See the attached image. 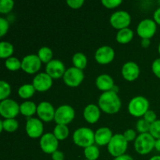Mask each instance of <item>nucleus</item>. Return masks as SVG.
I'll return each instance as SVG.
<instances>
[{
	"mask_svg": "<svg viewBox=\"0 0 160 160\" xmlns=\"http://www.w3.org/2000/svg\"><path fill=\"white\" fill-rule=\"evenodd\" d=\"M122 102L118 94L109 91L103 92L98 98V107L107 114H115L120 111Z\"/></svg>",
	"mask_w": 160,
	"mask_h": 160,
	"instance_id": "f257e3e1",
	"label": "nucleus"
},
{
	"mask_svg": "<svg viewBox=\"0 0 160 160\" xmlns=\"http://www.w3.org/2000/svg\"><path fill=\"white\" fill-rule=\"evenodd\" d=\"M73 141L76 145L85 148L95 143V132L86 127L78 128L73 134Z\"/></svg>",
	"mask_w": 160,
	"mask_h": 160,
	"instance_id": "f03ea898",
	"label": "nucleus"
},
{
	"mask_svg": "<svg viewBox=\"0 0 160 160\" xmlns=\"http://www.w3.org/2000/svg\"><path fill=\"white\" fill-rule=\"evenodd\" d=\"M128 147V142L123 137V134H113L107 145L108 152L114 158L126 154Z\"/></svg>",
	"mask_w": 160,
	"mask_h": 160,
	"instance_id": "7ed1b4c3",
	"label": "nucleus"
},
{
	"mask_svg": "<svg viewBox=\"0 0 160 160\" xmlns=\"http://www.w3.org/2000/svg\"><path fill=\"white\" fill-rule=\"evenodd\" d=\"M155 143L156 139L150 133L140 134L134 141V149L140 155L148 154L155 148Z\"/></svg>",
	"mask_w": 160,
	"mask_h": 160,
	"instance_id": "20e7f679",
	"label": "nucleus"
},
{
	"mask_svg": "<svg viewBox=\"0 0 160 160\" xmlns=\"http://www.w3.org/2000/svg\"><path fill=\"white\" fill-rule=\"evenodd\" d=\"M149 108V102L144 96H136L130 100L128 106V112L135 117H144Z\"/></svg>",
	"mask_w": 160,
	"mask_h": 160,
	"instance_id": "39448f33",
	"label": "nucleus"
},
{
	"mask_svg": "<svg viewBox=\"0 0 160 160\" xmlns=\"http://www.w3.org/2000/svg\"><path fill=\"white\" fill-rule=\"evenodd\" d=\"M75 117V110L70 105H62L56 109L54 121L56 124L67 125Z\"/></svg>",
	"mask_w": 160,
	"mask_h": 160,
	"instance_id": "423d86ee",
	"label": "nucleus"
},
{
	"mask_svg": "<svg viewBox=\"0 0 160 160\" xmlns=\"http://www.w3.org/2000/svg\"><path fill=\"white\" fill-rule=\"evenodd\" d=\"M62 78H63L64 83L67 86L75 88L79 86L84 81V73L82 70L72 67L67 69Z\"/></svg>",
	"mask_w": 160,
	"mask_h": 160,
	"instance_id": "0eeeda50",
	"label": "nucleus"
},
{
	"mask_svg": "<svg viewBox=\"0 0 160 160\" xmlns=\"http://www.w3.org/2000/svg\"><path fill=\"white\" fill-rule=\"evenodd\" d=\"M131 22V16L127 11L118 10L114 12L109 18V23L112 28L121 30L129 27Z\"/></svg>",
	"mask_w": 160,
	"mask_h": 160,
	"instance_id": "6e6552de",
	"label": "nucleus"
},
{
	"mask_svg": "<svg viewBox=\"0 0 160 160\" xmlns=\"http://www.w3.org/2000/svg\"><path fill=\"white\" fill-rule=\"evenodd\" d=\"M20 113V105L13 99L7 98L0 102V114L5 119H15Z\"/></svg>",
	"mask_w": 160,
	"mask_h": 160,
	"instance_id": "1a4fd4ad",
	"label": "nucleus"
},
{
	"mask_svg": "<svg viewBox=\"0 0 160 160\" xmlns=\"http://www.w3.org/2000/svg\"><path fill=\"white\" fill-rule=\"evenodd\" d=\"M43 121L40 119L34 118V117H29L27 118L26 125H25V131L27 134L31 138H38L43 135L44 125Z\"/></svg>",
	"mask_w": 160,
	"mask_h": 160,
	"instance_id": "9d476101",
	"label": "nucleus"
},
{
	"mask_svg": "<svg viewBox=\"0 0 160 160\" xmlns=\"http://www.w3.org/2000/svg\"><path fill=\"white\" fill-rule=\"evenodd\" d=\"M157 23L152 19H144L137 27L138 34L142 39H151L155 35L157 30Z\"/></svg>",
	"mask_w": 160,
	"mask_h": 160,
	"instance_id": "9b49d317",
	"label": "nucleus"
},
{
	"mask_svg": "<svg viewBox=\"0 0 160 160\" xmlns=\"http://www.w3.org/2000/svg\"><path fill=\"white\" fill-rule=\"evenodd\" d=\"M42 63L38 55H27L21 60V69L25 73L34 74L40 70Z\"/></svg>",
	"mask_w": 160,
	"mask_h": 160,
	"instance_id": "f8f14e48",
	"label": "nucleus"
},
{
	"mask_svg": "<svg viewBox=\"0 0 160 160\" xmlns=\"http://www.w3.org/2000/svg\"><path fill=\"white\" fill-rule=\"evenodd\" d=\"M40 148L42 152L46 154H52L58 150L59 140L52 133H45L40 138Z\"/></svg>",
	"mask_w": 160,
	"mask_h": 160,
	"instance_id": "ddd939ff",
	"label": "nucleus"
},
{
	"mask_svg": "<svg viewBox=\"0 0 160 160\" xmlns=\"http://www.w3.org/2000/svg\"><path fill=\"white\" fill-rule=\"evenodd\" d=\"M115 58V51L109 45H103L99 47L95 51V59L98 63L102 65L109 64Z\"/></svg>",
	"mask_w": 160,
	"mask_h": 160,
	"instance_id": "4468645a",
	"label": "nucleus"
},
{
	"mask_svg": "<svg viewBox=\"0 0 160 160\" xmlns=\"http://www.w3.org/2000/svg\"><path fill=\"white\" fill-rule=\"evenodd\" d=\"M56 109L50 102L46 101L42 102L38 105L37 114L42 121L50 122L54 120Z\"/></svg>",
	"mask_w": 160,
	"mask_h": 160,
	"instance_id": "2eb2a0df",
	"label": "nucleus"
},
{
	"mask_svg": "<svg viewBox=\"0 0 160 160\" xmlns=\"http://www.w3.org/2000/svg\"><path fill=\"white\" fill-rule=\"evenodd\" d=\"M32 84L38 92H46L52 86V78L45 72L39 73L33 78Z\"/></svg>",
	"mask_w": 160,
	"mask_h": 160,
	"instance_id": "dca6fc26",
	"label": "nucleus"
},
{
	"mask_svg": "<svg viewBox=\"0 0 160 160\" xmlns=\"http://www.w3.org/2000/svg\"><path fill=\"white\" fill-rule=\"evenodd\" d=\"M66 70L65 65L59 59H52L45 67V73H48L52 79L62 78Z\"/></svg>",
	"mask_w": 160,
	"mask_h": 160,
	"instance_id": "f3484780",
	"label": "nucleus"
},
{
	"mask_svg": "<svg viewBox=\"0 0 160 160\" xmlns=\"http://www.w3.org/2000/svg\"><path fill=\"white\" fill-rule=\"evenodd\" d=\"M123 78L128 81H134L140 74V67L136 62L133 61L125 62L121 69Z\"/></svg>",
	"mask_w": 160,
	"mask_h": 160,
	"instance_id": "a211bd4d",
	"label": "nucleus"
},
{
	"mask_svg": "<svg viewBox=\"0 0 160 160\" xmlns=\"http://www.w3.org/2000/svg\"><path fill=\"white\" fill-rule=\"evenodd\" d=\"M112 131L110 128L102 127L97 129L95 132V142L99 146H105L108 145L110 140L112 139Z\"/></svg>",
	"mask_w": 160,
	"mask_h": 160,
	"instance_id": "6ab92c4d",
	"label": "nucleus"
},
{
	"mask_svg": "<svg viewBox=\"0 0 160 160\" xmlns=\"http://www.w3.org/2000/svg\"><path fill=\"white\" fill-rule=\"evenodd\" d=\"M84 118L88 123H95L101 117V109L95 104H88L85 106L83 112Z\"/></svg>",
	"mask_w": 160,
	"mask_h": 160,
	"instance_id": "aec40b11",
	"label": "nucleus"
},
{
	"mask_svg": "<svg viewBox=\"0 0 160 160\" xmlns=\"http://www.w3.org/2000/svg\"><path fill=\"white\" fill-rule=\"evenodd\" d=\"M95 84L98 90L102 91L103 92H109L115 85L112 77L106 73H103L97 77L95 80Z\"/></svg>",
	"mask_w": 160,
	"mask_h": 160,
	"instance_id": "412c9836",
	"label": "nucleus"
},
{
	"mask_svg": "<svg viewBox=\"0 0 160 160\" xmlns=\"http://www.w3.org/2000/svg\"><path fill=\"white\" fill-rule=\"evenodd\" d=\"M38 106L32 101H24L20 105V113L26 117L27 118L32 117L33 115L37 113Z\"/></svg>",
	"mask_w": 160,
	"mask_h": 160,
	"instance_id": "4be33fe9",
	"label": "nucleus"
},
{
	"mask_svg": "<svg viewBox=\"0 0 160 160\" xmlns=\"http://www.w3.org/2000/svg\"><path fill=\"white\" fill-rule=\"evenodd\" d=\"M134 38V31L129 28L119 30L116 35V40L120 44H128Z\"/></svg>",
	"mask_w": 160,
	"mask_h": 160,
	"instance_id": "5701e85b",
	"label": "nucleus"
},
{
	"mask_svg": "<svg viewBox=\"0 0 160 160\" xmlns=\"http://www.w3.org/2000/svg\"><path fill=\"white\" fill-rule=\"evenodd\" d=\"M19 128V123L16 119H4L0 120V131L8 133L15 132Z\"/></svg>",
	"mask_w": 160,
	"mask_h": 160,
	"instance_id": "b1692460",
	"label": "nucleus"
},
{
	"mask_svg": "<svg viewBox=\"0 0 160 160\" xmlns=\"http://www.w3.org/2000/svg\"><path fill=\"white\" fill-rule=\"evenodd\" d=\"M52 134L59 141H63L67 138L70 134V129L67 125L56 124L53 129Z\"/></svg>",
	"mask_w": 160,
	"mask_h": 160,
	"instance_id": "393cba45",
	"label": "nucleus"
},
{
	"mask_svg": "<svg viewBox=\"0 0 160 160\" xmlns=\"http://www.w3.org/2000/svg\"><path fill=\"white\" fill-rule=\"evenodd\" d=\"M14 52V47L10 42L2 41L0 42V58L6 59L11 57Z\"/></svg>",
	"mask_w": 160,
	"mask_h": 160,
	"instance_id": "a878e982",
	"label": "nucleus"
},
{
	"mask_svg": "<svg viewBox=\"0 0 160 160\" xmlns=\"http://www.w3.org/2000/svg\"><path fill=\"white\" fill-rule=\"evenodd\" d=\"M72 62H73V67L83 70L87 67V56L82 52H76L72 57Z\"/></svg>",
	"mask_w": 160,
	"mask_h": 160,
	"instance_id": "bb28decb",
	"label": "nucleus"
},
{
	"mask_svg": "<svg viewBox=\"0 0 160 160\" xmlns=\"http://www.w3.org/2000/svg\"><path fill=\"white\" fill-rule=\"evenodd\" d=\"M36 90L32 84H25L20 86L18 89V95L23 99L31 98L35 93Z\"/></svg>",
	"mask_w": 160,
	"mask_h": 160,
	"instance_id": "cd10ccee",
	"label": "nucleus"
},
{
	"mask_svg": "<svg viewBox=\"0 0 160 160\" xmlns=\"http://www.w3.org/2000/svg\"><path fill=\"white\" fill-rule=\"evenodd\" d=\"M38 56L39 57L40 60L42 61V62L47 64L48 62H49L50 61L52 60V50L49 47H42V48H39L38 52Z\"/></svg>",
	"mask_w": 160,
	"mask_h": 160,
	"instance_id": "c85d7f7f",
	"label": "nucleus"
},
{
	"mask_svg": "<svg viewBox=\"0 0 160 160\" xmlns=\"http://www.w3.org/2000/svg\"><path fill=\"white\" fill-rule=\"evenodd\" d=\"M84 155L86 159L97 160L100 156V151L96 145H92L84 148Z\"/></svg>",
	"mask_w": 160,
	"mask_h": 160,
	"instance_id": "c756f323",
	"label": "nucleus"
},
{
	"mask_svg": "<svg viewBox=\"0 0 160 160\" xmlns=\"http://www.w3.org/2000/svg\"><path fill=\"white\" fill-rule=\"evenodd\" d=\"M5 67L10 71H17V70L21 69V61L18 58L11 56L6 59Z\"/></svg>",
	"mask_w": 160,
	"mask_h": 160,
	"instance_id": "7c9ffc66",
	"label": "nucleus"
},
{
	"mask_svg": "<svg viewBox=\"0 0 160 160\" xmlns=\"http://www.w3.org/2000/svg\"><path fill=\"white\" fill-rule=\"evenodd\" d=\"M11 93V86L5 81H0V100L7 99Z\"/></svg>",
	"mask_w": 160,
	"mask_h": 160,
	"instance_id": "2f4dec72",
	"label": "nucleus"
},
{
	"mask_svg": "<svg viewBox=\"0 0 160 160\" xmlns=\"http://www.w3.org/2000/svg\"><path fill=\"white\" fill-rule=\"evenodd\" d=\"M14 6L12 0H1L0 1V12L2 14H7L12 11Z\"/></svg>",
	"mask_w": 160,
	"mask_h": 160,
	"instance_id": "473e14b6",
	"label": "nucleus"
},
{
	"mask_svg": "<svg viewBox=\"0 0 160 160\" xmlns=\"http://www.w3.org/2000/svg\"><path fill=\"white\" fill-rule=\"evenodd\" d=\"M150 126H151V124H150L149 123H148L145 119H140V120H138V122L136 123V130H137L140 134L149 133Z\"/></svg>",
	"mask_w": 160,
	"mask_h": 160,
	"instance_id": "72a5a7b5",
	"label": "nucleus"
},
{
	"mask_svg": "<svg viewBox=\"0 0 160 160\" xmlns=\"http://www.w3.org/2000/svg\"><path fill=\"white\" fill-rule=\"evenodd\" d=\"M149 133L155 139H160V120H157L150 126Z\"/></svg>",
	"mask_w": 160,
	"mask_h": 160,
	"instance_id": "f704fd0d",
	"label": "nucleus"
},
{
	"mask_svg": "<svg viewBox=\"0 0 160 160\" xmlns=\"http://www.w3.org/2000/svg\"><path fill=\"white\" fill-rule=\"evenodd\" d=\"M9 28V23L8 20L0 17V36L3 37L8 32Z\"/></svg>",
	"mask_w": 160,
	"mask_h": 160,
	"instance_id": "c9c22d12",
	"label": "nucleus"
},
{
	"mask_svg": "<svg viewBox=\"0 0 160 160\" xmlns=\"http://www.w3.org/2000/svg\"><path fill=\"white\" fill-rule=\"evenodd\" d=\"M122 0H102V4L108 9H114L121 5Z\"/></svg>",
	"mask_w": 160,
	"mask_h": 160,
	"instance_id": "e433bc0d",
	"label": "nucleus"
},
{
	"mask_svg": "<svg viewBox=\"0 0 160 160\" xmlns=\"http://www.w3.org/2000/svg\"><path fill=\"white\" fill-rule=\"evenodd\" d=\"M143 119H145L148 123H149L150 124H152V123H154L156 120H157V115H156V112L153 110H151V109H148L145 114L144 115Z\"/></svg>",
	"mask_w": 160,
	"mask_h": 160,
	"instance_id": "4c0bfd02",
	"label": "nucleus"
},
{
	"mask_svg": "<svg viewBox=\"0 0 160 160\" xmlns=\"http://www.w3.org/2000/svg\"><path fill=\"white\" fill-rule=\"evenodd\" d=\"M123 137L125 138L127 141L128 142H132V141H135V139L137 138V132L136 131L133 129H128L123 132Z\"/></svg>",
	"mask_w": 160,
	"mask_h": 160,
	"instance_id": "58836bf2",
	"label": "nucleus"
},
{
	"mask_svg": "<svg viewBox=\"0 0 160 160\" xmlns=\"http://www.w3.org/2000/svg\"><path fill=\"white\" fill-rule=\"evenodd\" d=\"M84 3V0H67V4L71 9H80Z\"/></svg>",
	"mask_w": 160,
	"mask_h": 160,
	"instance_id": "ea45409f",
	"label": "nucleus"
},
{
	"mask_svg": "<svg viewBox=\"0 0 160 160\" xmlns=\"http://www.w3.org/2000/svg\"><path fill=\"white\" fill-rule=\"evenodd\" d=\"M152 70L153 73L157 78H160V58H158L153 61L152 64Z\"/></svg>",
	"mask_w": 160,
	"mask_h": 160,
	"instance_id": "a19ab883",
	"label": "nucleus"
},
{
	"mask_svg": "<svg viewBox=\"0 0 160 160\" xmlns=\"http://www.w3.org/2000/svg\"><path fill=\"white\" fill-rule=\"evenodd\" d=\"M52 160H64V154L59 150H56L52 154Z\"/></svg>",
	"mask_w": 160,
	"mask_h": 160,
	"instance_id": "79ce46f5",
	"label": "nucleus"
},
{
	"mask_svg": "<svg viewBox=\"0 0 160 160\" xmlns=\"http://www.w3.org/2000/svg\"><path fill=\"white\" fill-rule=\"evenodd\" d=\"M153 20L157 24L160 25V6L155 10L154 14H153Z\"/></svg>",
	"mask_w": 160,
	"mask_h": 160,
	"instance_id": "37998d69",
	"label": "nucleus"
},
{
	"mask_svg": "<svg viewBox=\"0 0 160 160\" xmlns=\"http://www.w3.org/2000/svg\"><path fill=\"white\" fill-rule=\"evenodd\" d=\"M112 160H134V159L131 156H129V155L124 154L123 156H119V157L114 158Z\"/></svg>",
	"mask_w": 160,
	"mask_h": 160,
	"instance_id": "c03bdc74",
	"label": "nucleus"
},
{
	"mask_svg": "<svg viewBox=\"0 0 160 160\" xmlns=\"http://www.w3.org/2000/svg\"><path fill=\"white\" fill-rule=\"evenodd\" d=\"M150 44H151V40H150V39L143 38L141 41V45H142L143 48H148V47H149Z\"/></svg>",
	"mask_w": 160,
	"mask_h": 160,
	"instance_id": "a18cd8bd",
	"label": "nucleus"
},
{
	"mask_svg": "<svg viewBox=\"0 0 160 160\" xmlns=\"http://www.w3.org/2000/svg\"><path fill=\"white\" fill-rule=\"evenodd\" d=\"M155 148L160 152V139H156L155 143Z\"/></svg>",
	"mask_w": 160,
	"mask_h": 160,
	"instance_id": "49530a36",
	"label": "nucleus"
},
{
	"mask_svg": "<svg viewBox=\"0 0 160 160\" xmlns=\"http://www.w3.org/2000/svg\"><path fill=\"white\" fill-rule=\"evenodd\" d=\"M149 160H160V156H154L150 158Z\"/></svg>",
	"mask_w": 160,
	"mask_h": 160,
	"instance_id": "de8ad7c7",
	"label": "nucleus"
},
{
	"mask_svg": "<svg viewBox=\"0 0 160 160\" xmlns=\"http://www.w3.org/2000/svg\"><path fill=\"white\" fill-rule=\"evenodd\" d=\"M158 51H159V53L160 55V43L159 44V46H158Z\"/></svg>",
	"mask_w": 160,
	"mask_h": 160,
	"instance_id": "09e8293b",
	"label": "nucleus"
},
{
	"mask_svg": "<svg viewBox=\"0 0 160 160\" xmlns=\"http://www.w3.org/2000/svg\"><path fill=\"white\" fill-rule=\"evenodd\" d=\"M159 4L160 5V1H159Z\"/></svg>",
	"mask_w": 160,
	"mask_h": 160,
	"instance_id": "8fccbe9b",
	"label": "nucleus"
},
{
	"mask_svg": "<svg viewBox=\"0 0 160 160\" xmlns=\"http://www.w3.org/2000/svg\"><path fill=\"white\" fill-rule=\"evenodd\" d=\"M85 160H88V159H85Z\"/></svg>",
	"mask_w": 160,
	"mask_h": 160,
	"instance_id": "3c124183",
	"label": "nucleus"
}]
</instances>
